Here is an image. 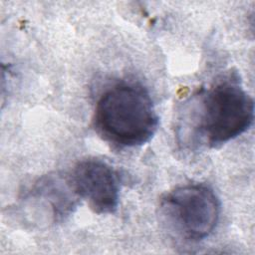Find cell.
I'll list each match as a JSON object with an SVG mask.
<instances>
[{
	"mask_svg": "<svg viewBox=\"0 0 255 255\" xmlns=\"http://www.w3.org/2000/svg\"><path fill=\"white\" fill-rule=\"evenodd\" d=\"M93 123L105 140L126 148L147 143L156 132L158 117L144 87L121 83L101 95Z\"/></svg>",
	"mask_w": 255,
	"mask_h": 255,
	"instance_id": "cell-2",
	"label": "cell"
},
{
	"mask_svg": "<svg viewBox=\"0 0 255 255\" xmlns=\"http://www.w3.org/2000/svg\"><path fill=\"white\" fill-rule=\"evenodd\" d=\"M187 133L195 143L218 147L245 132L253 124L254 101L236 75H227L200 89L187 107Z\"/></svg>",
	"mask_w": 255,
	"mask_h": 255,
	"instance_id": "cell-1",
	"label": "cell"
},
{
	"mask_svg": "<svg viewBox=\"0 0 255 255\" xmlns=\"http://www.w3.org/2000/svg\"><path fill=\"white\" fill-rule=\"evenodd\" d=\"M28 195L40 200L45 208H49L54 223L69 217L81 199L73 187L69 174L58 173L41 177Z\"/></svg>",
	"mask_w": 255,
	"mask_h": 255,
	"instance_id": "cell-5",
	"label": "cell"
},
{
	"mask_svg": "<svg viewBox=\"0 0 255 255\" xmlns=\"http://www.w3.org/2000/svg\"><path fill=\"white\" fill-rule=\"evenodd\" d=\"M69 176L78 196L95 213L110 214L117 210L121 179L110 163L96 157L85 158L75 164Z\"/></svg>",
	"mask_w": 255,
	"mask_h": 255,
	"instance_id": "cell-4",
	"label": "cell"
},
{
	"mask_svg": "<svg viewBox=\"0 0 255 255\" xmlns=\"http://www.w3.org/2000/svg\"><path fill=\"white\" fill-rule=\"evenodd\" d=\"M159 211L171 231L187 242L207 238L220 216V202L214 190L203 183H189L165 193Z\"/></svg>",
	"mask_w": 255,
	"mask_h": 255,
	"instance_id": "cell-3",
	"label": "cell"
}]
</instances>
